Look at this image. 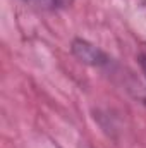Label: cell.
Here are the masks:
<instances>
[{
	"label": "cell",
	"instance_id": "cell-1",
	"mask_svg": "<svg viewBox=\"0 0 146 148\" xmlns=\"http://www.w3.org/2000/svg\"><path fill=\"white\" fill-rule=\"evenodd\" d=\"M72 53L81 60V62H86V64H91V66H102V64H107V55L96 48L95 45L84 41V40H76L72 43Z\"/></svg>",
	"mask_w": 146,
	"mask_h": 148
},
{
	"label": "cell",
	"instance_id": "cell-2",
	"mask_svg": "<svg viewBox=\"0 0 146 148\" xmlns=\"http://www.w3.org/2000/svg\"><path fill=\"white\" fill-rule=\"evenodd\" d=\"M141 67H143V71H145V74H146V55L141 57Z\"/></svg>",
	"mask_w": 146,
	"mask_h": 148
},
{
	"label": "cell",
	"instance_id": "cell-3",
	"mask_svg": "<svg viewBox=\"0 0 146 148\" xmlns=\"http://www.w3.org/2000/svg\"><path fill=\"white\" fill-rule=\"evenodd\" d=\"M46 2H53V0H46Z\"/></svg>",
	"mask_w": 146,
	"mask_h": 148
}]
</instances>
